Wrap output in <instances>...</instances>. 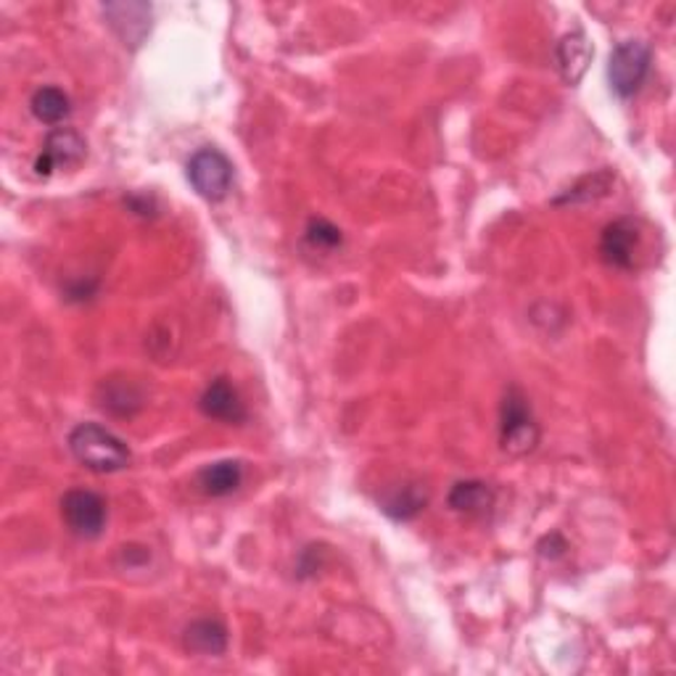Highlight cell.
<instances>
[{
	"label": "cell",
	"mask_w": 676,
	"mask_h": 676,
	"mask_svg": "<svg viewBox=\"0 0 676 676\" xmlns=\"http://www.w3.org/2000/svg\"><path fill=\"white\" fill-rule=\"evenodd\" d=\"M341 230L336 228L333 222H328V219L322 217H313L307 222V243L315 248H326V252H331V248L341 246Z\"/></svg>",
	"instance_id": "obj_18"
},
{
	"label": "cell",
	"mask_w": 676,
	"mask_h": 676,
	"mask_svg": "<svg viewBox=\"0 0 676 676\" xmlns=\"http://www.w3.org/2000/svg\"><path fill=\"white\" fill-rule=\"evenodd\" d=\"M29 109H33L35 119H40L42 125H59V122H64L72 114V101L64 90L48 85V88L35 90Z\"/></svg>",
	"instance_id": "obj_15"
},
{
	"label": "cell",
	"mask_w": 676,
	"mask_h": 676,
	"mask_svg": "<svg viewBox=\"0 0 676 676\" xmlns=\"http://www.w3.org/2000/svg\"><path fill=\"white\" fill-rule=\"evenodd\" d=\"M592 46H589V38L576 29V33H569L560 38V42L556 46V61H558V69L560 77H563L569 85H576L584 77V72L589 69L592 64Z\"/></svg>",
	"instance_id": "obj_9"
},
{
	"label": "cell",
	"mask_w": 676,
	"mask_h": 676,
	"mask_svg": "<svg viewBox=\"0 0 676 676\" xmlns=\"http://www.w3.org/2000/svg\"><path fill=\"white\" fill-rule=\"evenodd\" d=\"M495 489L484 481H458L449 492L447 502L455 513L471 515V518H486L495 510Z\"/></svg>",
	"instance_id": "obj_11"
},
{
	"label": "cell",
	"mask_w": 676,
	"mask_h": 676,
	"mask_svg": "<svg viewBox=\"0 0 676 676\" xmlns=\"http://www.w3.org/2000/svg\"><path fill=\"white\" fill-rule=\"evenodd\" d=\"M61 518L75 537L99 539L109 518L106 499L99 492L69 489L61 497Z\"/></svg>",
	"instance_id": "obj_4"
},
{
	"label": "cell",
	"mask_w": 676,
	"mask_h": 676,
	"mask_svg": "<svg viewBox=\"0 0 676 676\" xmlns=\"http://www.w3.org/2000/svg\"><path fill=\"white\" fill-rule=\"evenodd\" d=\"M613 182H616V175L611 173V169H600V173L595 175H587V178H582L576 182V186H571L569 191L563 193V196H558L552 204L563 206V204H589V201H597L602 196H608L613 188Z\"/></svg>",
	"instance_id": "obj_14"
},
{
	"label": "cell",
	"mask_w": 676,
	"mask_h": 676,
	"mask_svg": "<svg viewBox=\"0 0 676 676\" xmlns=\"http://www.w3.org/2000/svg\"><path fill=\"white\" fill-rule=\"evenodd\" d=\"M101 388H103L101 407L103 410H112L114 416H132V412L140 407V394L130 381H119V383L109 381V383H103Z\"/></svg>",
	"instance_id": "obj_17"
},
{
	"label": "cell",
	"mask_w": 676,
	"mask_h": 676,
	"mask_svg": "<svg viewBox=\"0 0 676 676\" xmlns=\"http://www.w3.org/2000/svg\"><path fill=\"white\" fill-rule=\"evenodd\" d=\"M188 180L201 199L222 201L233 186V164L222 151L206 145L188 162Z\"/></svg>",
	"instance_id": "obj_5"
},
{
	"label": "cell",
	"mask_w": 676,
	"mask_h": 676,
	"mask_svg": "<svg viewBox=\"0 0 676 676\" xmlns=\"http://www.w3.org/2000/svg\"><path fill=\"white\" fill-rule=\"evenodd\" d=\"M199 410L219 423L233 425L246 420V407H243L239 388L228 379H215L204 388V394L199 397Z\"/></svg>",
	"instance_id": "obj_8"
},
{
	"label": "cell",
	"mask_w": 676,
	"mask_h": 676,
	"mask_svg": "<svg viewBox=\"0 0 676 676\" xmlns=\"http://www.w3.org/2000/svg\"><path fill=\"white\" fill-rule=\"evenodd\" d=\"M499 444L508 455L523 458L539 444V425L528 397L518 386H510L499 410Z\"/></svg>",
	"instance_id": "obj_2"
},
{
	"label": "cell",
	"mask_w": 676,
	"mask_h": 676,
	"mask_svg": "<svg viewBox=\"0 0 676 676\" xmlns=\"http://www.w3.org/2000/svg\"><path fill=\"white\" fill-rule=\"evenodd\" d=\"M243 484V465L239 460H217L199 471V486L206 497H228Z\"/></svg>",
	"instance_id": "obj_13"
},
{
	"label": "cell",
	"mask_w": 676,
	"mask_h": 676,
	"mask_svg": "<svg viewBox=\"0 0 676 676\" xmlns=\"http://www.w3.org/2000/svg\"><path fill=\"white\" fill-rule=\"evenodd\" d=\"M66 444H69L75 460L93 473L125 471L132 460L127 444L114 431L103 429L99 423L75 425Z\"/></svg>",
	"instance_id": "obj_1"
},
{
	"label": "cell",
	"mask_w": 676,
	"mask_h": 676,
	"mask_svg": "<svg viewBox=\"0 0 676 676\" xmlns=\"http://www.w3.org/2000/svg\"><path fill=\"white\" fill-rule=\"evenodd\" d=\"M182 645L188 653L222 655L228 650V629L215 618H196L182 632Z\"/></svg>",
	"instance_id": "obj_12"
},
{
	"label": "cell",
	"mask_w": 676,
	"mask_h": 676,
	"mask_svg": "<svg viewBox=\"0 0 676 676\" xmlns=\"http://www.w3.org/2000/svg\"><path fill=\"white\" fill-rule=\"evenodd\" d=\"M650 61H653V53L642 40H624L613 48L611 61H608V80L618 99H632L642 88Z\"/></svg>",
	"instance_id": "obj_3"
},
{
	"label": "cell",
	"mask_w": 676,
	"mask_h": 676,
	"mask_svg": "<svg viewBox=\"0 0 676 676\" xmlns=\"http://www.w3.org/2000/svg\"><path fill=\"white\" fill-rule=\"evenodd\" d=\"M143 9H145V3H109V5H103V14H106L109 24H112L114 33L119 35L125 46L136 48V46H140V42H143L145 35H149L151 11L149 14L140 16V20H132V16H138Z\"/></svg>",
	"instance_id": "obj_10"
},
{
	"label": "cell",
	"mask_w": 676,
	"mask_h": 676,
	"mask_svg": "<svg viewBox=\"0 0 676 676\" xmlns=\"http://www.w3.org/2000/svg\"><path fill=\"white\" fill-rule=\"evenodd\" d=\"M642 252V222L635 217H621L605 225L600 235V257L605 265L618 270H635Z\"/></svg>",
	"instance_id": "obj_6"
},
{
	"label": "cell",
	"mask_w": 676,
	"mask_h": 676,
	"mask_svg": "<svg viewBox=\"0 0 676 676\" xmlns=\"http://www.w3.org/2000/svg\"><path fill=\"white\" fill-rule=\"evenodd\" d=\"M425 492L418 484H405L397 489L388 492V497L383 499V513H388L394 521H410L416 518L420 510L425 508Z\"/></svg>",
	"instance_id": "obj_16"
},
{
	"label": "cell",
	"mask_w": 676,
	"mask_h": 676,
	"mask_svg": "<svg viewBox=\"0 0 676 676\" xmlns=\"http://www.w3.org/2000/svg\"><path fill=\"white\" fill-rule=\"evenodd\" d=\"M85 156H88V143L77 130L72 127H56L46 136L42 143V154L35 162V169L42 178L53 173V169H75L80 167Z\"/></svg>",
	"instance_id": "obj_7"
}]
</instances>
